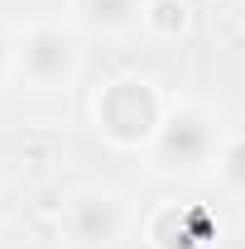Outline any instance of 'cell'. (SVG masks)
Returning a JSON list of instances; mask_svg holds the SVG:
<instances>
[{"label":"cell","instance_id":"obj_5","mask_svg":"<svg viewBox=\"0 0 245 249\" xmlns=\"http://www.w3.org/2000/svg\"><path fill=\"white\" fill-rule=\"evenodd\" d=\"M149 0H77V19L92 34H130L144 19Z\"/></svg>","mask_w":245,"mask_h":249},{"label":"cell","instance_id":"obj_7","mask_svg":"<svg viewBox=\"0 0 245 249\" xmlns=\"http://www.w3.org/2000/svg\"><path fill=\"white\" fill-rule=\"evenodd\" d=\"M216 178L226 192L245 196V134H231L221 139V154H216Z\"/></svg>","mask_w":245,"mask_h":249},{"label":"cell","instance_id":"obj_8","mask_svg":"<svg viewBox=\"0 0 245 249\" xmlns=\"http://www.w3.org/2000/svg\"><path fill=\"white\" fill-rule=\"evenodd\" d=\"M15 53H20V38H10V29L0 24V82L15 72Z\"/></svg>","mask_w":245,"mask_h":249},{"label":"cell","instance_id":"obj_1","mask_svg":"<svg viewBox=\"0 0 245 249\" xmlns=\"http://www.w3.org/2000/svg\"><path fill=\"white\" fill-rule=\"evenodd\" d=\"M216 154H221V134H216L212 110L197 106V101H168L163 124L149 139L154 173H163V178H197V173L216 168Z\"/></svg>","mask_w":245,"mask_h":249},{"label":"cell","instance_id":"obj_3","mask_svg":"<svg viewBox=\"0 0 245 249\" xmlns=\"http://www.w3.org/2000/svg\"><path fill=\"white\" fill-rule=\"evenodd\" d=\"M15 72L29 82L34 91H67L82 72V38L53 24V19H39L20 34V53H15Z\"/></svg>","mask_w":245,"mask_h":249},{"label":"cell","instance_id":"obj_2","mask_svg":"<svg viewBox=\"0 0 245 249\" xmlns=\"http://www.w3.org/2000/svg\"><path fill=\"white\" fill-rule=\"evenodd\" d=\"M163 110H168V101L159 96V87L149 77H135V72L106 82L96 91V106H92L96 129L116 149H149V139L163 124Z\"/></svg>","mask_w":245,"mask_h":249},{"label":"cell","instance_id":"obj_4","mask_svg":"<svg viewBox=\"0 0 245 249\" xmlns=\"http://www.w3.org/2000/svg\"><path fill=\"white\" fill-rule=\"evenodd\" d=\"M67 245L72 249H116V240L125 235V201L111 187H82L67 201Z\"/></svg>","mask_w":245,"mask_h":249},{"label":"cell","instance_id":"obj_6","mask_svg":"<svg viewBox=\"0 0 245 249\" xmlns=\"http://www.w3.org/2000/svg\"><path fill=\"white\" fill-rule=\"evenodd\" d=\"M144 34L159 38V43H173V38H183L192 29V5L187 0H149L144 5Z\"/></svg>","mask_w":245,"mask_h":249},{"label":"cell","instance_id":"obj_9","mask_svg":"<svg viewBox=\"0 0 245 249\" xmlns=\"http://www.w3.org/2000/svg\"><path fill=\"white\" fill-rule=\"evenodd\" d=\"M212 249H245V235H216Z\"/></svg>","mask_w":245,"mask_h":249}]
</instances>
